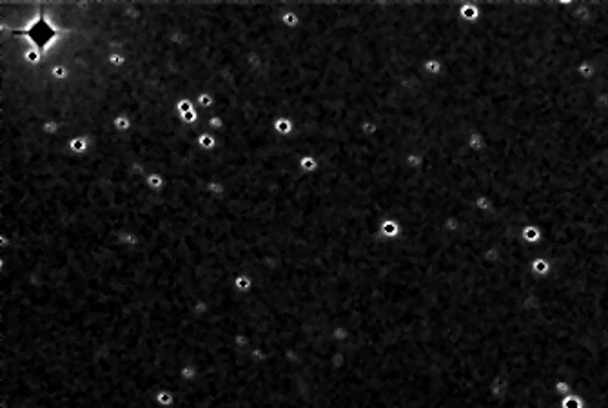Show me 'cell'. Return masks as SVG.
Returning <instances> with one entry per match:
<instances>
[{"instance_id":"6","label":"cell","mask_w":608,"mask_h":408,"mask_svg":"<svg viewBox=\"0 0 608 408\" xmlns=\"http://www.w3.org/2000/svg\"><path fill=\"white\" fill-rule=\"evenodd\" d=\"M273 127H275L276 135H280V136L291 135L293 129H295V120L289 118V116H278V118L275 120Z\"/></svg>"},{"instance_id":"4","label":"cell","mask_w":608,"mask_h":408,"mask_svg":"<svg viewBox=\"0 0 608 408\" xmlns=\"http://www.w3.org/2000/svg\"><path fill=\"white\" fill-rule=\"evenodd\" d=\"M193 100H195L196 107L202 111H213V107H215V104H216L215 95L209 93V91H198V93L193 96Z\"/></svg>"},{"instance_id":"2","label":"cell","mask_w":608,"mask_h":408,"mask_svg":"<svg viewBox=\"0 0 608 408\" xmlns=\"http://www.w3.org/2000/svg\"><path fill=\"white\" fill-rule=\"evenodd\" d=\"M67 147H69L71 155H75V156H84V155H87V151H89V147H91V142H89V138H87V136H84V135H78V136H73V138L69 140V144H67Z\"/></svg>"},{"instance_id":"1","label":"cell","mask_w":608,"mask_h":408,"mask_svg":"<svg viewBox=\"0 0 608 408\" xmlns=\"http://www.w3.org/2000/svg\"><path fill=\"white\" fill-rule=\"evenodd\" d=\"M144 185L149 193L158 195V193H162V191L167 187V180H165L164 175H160V173H149V175L144 178Z\"/></svg>"},{"instance_id":"5","label":"cell","mask_w":608,"mask_h":408,"mask_svg":"<svg viewBox=\"0 0 608 408\" xmlns=\"http://www.w3.org/2000/svg\"><path fill=\"white\" fill-rule=\"evenodd\" d=\"M204 191H205V193H209V195H213V196H224L225 193H227V185H225L224 180L209 178V180H205Z\"/></svg>"},{"instance_id":"7","label":"cell","mask_w":608,"mask_h":408,"mask_svg":"<svg viewBox=\"0 0 608 408\" xmlns=\"http://www.w3.org/2000/svg\"><path fill=\"white\" fill-rule=\"evenodd\" d=\"M107 64L111 67H115V69H122L125 64H127V56L122 53V51H113L107 55Z\"/></svg>"},{"instance_id":"8","label":"cell","mask_w":608,"mask_h":408,"mask_svg":"<svg viewBox=\"0 0 608 408\" xmlns=\"http://www.w3.org/2000/svg\"><path fill=\"white\" fill-rule=\"evenodd\" d=\"M193 109H196V105H195V100L191 98V96H184V98H180L178 102H176V113H178L180 116L185 115V113H189V111H193Z\"/></svg>"},{"instance_id":"10","label":"cell","mask_w":608,"mask_h":408,"mask_svg":"<svg viewBox=\"0 0 608 408\" xmlns=\"http://www.w3.org/2000/svg\"><path fill=\"white\" fill-rule=\"evenodd\" d=\"M300 167L305 173H312V171L318 169V158H314L310 155H304V158L300 160Z\"/></svg>"},{"instance_id":"9","label":"cell","mask_w":608,"mask_h":408,"mask_svg":"<svg viewBox=\"0 0 608 408\" xmlns=\"http://www.w3.org/2000/svg\"><path fill=\"white\" fill-rule=\"evenodd\" d=\"M280 20H282V25H284V27H289V29H296L300 24V16L296 15V13H293V11H285V13H282Z\"/></svg>"},{"instance_id":"3","label":"cell","mask_w":608,"mask_h":408,"mask_svg":"<svg viewBox=\"0 0 608 408\" xmlns=\"http://www.w3.org/2000/svg\"><path fill=\"white\" fill-rule=\"evenodd\" d=\"M196 144H198V147L202 151L211 153V151H215L216 147H218V140H216V136L213 135V133H209L207 125H205V129L202 131L198 135V138H196Z\"/></svg>"}]
</instances>
